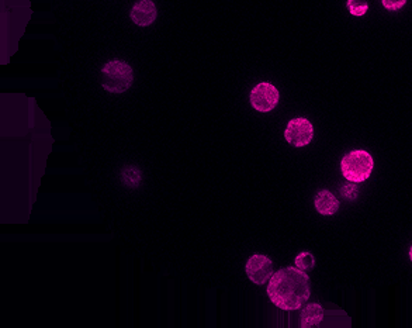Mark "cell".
Returning <instances> with one entry per match:
<instances>
[{
	"instance_id": "cell-4",
	"label": "cell",
	"mask_w": 412,
	"mask_h": 328,
	"mask_svg": "<svg viewBox=\"0 0 412 328\" xmlns=\"http://www.w3.org/2000/svg\"><path fill=\"white\" fill-rule=\"evenodd\" d=\"M279 103V91L276 86L268 82L256 85L251 92V105L260 113L272 111Z\"/></svg>"
},
{
	"instance_id": "cell-10",
	"label": "cell",
	"mask_w": 412,
	"mask_h": 328,
	"mask_svg": "<svg viewBox=\"0 0 412 328\" xmlns=\"http://www.w3.org/2000/svg\"><path fill=\"white\" fill-rule=\"evenodd\" d=\"M123 184L130 188H137L141 184V171L137 166H126L122 171Z\"/></svg>"
},
{
	"instance_id": "cell-2",
	"label": "cell",
	"mask_w": 412,
	"mask_h": 328,
	"mask_svg": "<svg viewBox=\"0 0 412 328\" xmlns=\"http://www.w3.org/2000/svg\"><path fill=\"white\" fill-rule=\"evenodd\" d=\"M134 82L133 68L120 59H113L102 68V86L110 94H124Z\"/></svg>"
},
{
	"instance_id": "cell-3",
	"label": "cell",
	"mask_w": 412,
	"mask_h": 328,
	"mask_svg": "<svg viewBox=\"0 0 412 328\" xmlns=\"http://www.w3.org/2000/svg\"><path fill=\"white\" fill-rule=\"evenodd\" d=\"M374 161L365 150H353L342 158L341 171L343 177L350 184H360L367 181L373 172Z\"/></svg>"
},
{
	"instance_id": "cell-6",
	"label": "cell",
	"mask_w": 412,
	"mask_h": 328,
	"mask_svg": "<svg viewBox=\"0 0 412 328\" xmlns=\"http://www.w3.org/2000/svg\"><path fill=\"white\" fill-rule=\"evenodd\" d=\"M245 272L255 285H264L273 276V262L266 255H252L245 265Z\"/></svg>"
},
{
	"instance_id": "cell-8",
	"label": "cell",
	"mask_w": 412,
	"mask_h": 328,
	"mask_svg": "<svg viewBox=\"0 0 412 328\" xmlns=\"http://www.w3.org/2000/svg\"><path fill=\"white\" fill-rule=\"evenodd\" d=\"M314 204L317 212L322 216H334L339 208L338 199L330 190H319L314 199Z\"/></svg>"
},
{
	"instance_id": "cell-5",
	"label": "cell",
	"mask_w": 412,
	"mask_h": 328,
	"mask_svg": "<svg viewBox=\"0 0 412 328\" xmlns=\"http://www.w3.org/2000/svg\"><path fill=\"white\" fill-rule=\"evenodd\" d=\"M314 137V127L310 120L303 117L299 118H293V120L288 122L286 131H284V138L288 144L293 146H306L311 142Z\"/></svg>"
},
{
	"instance_id": "cell-14",
	"label": "cell",
	"mask_w": 412,
	"mask_h": 328,
	"mask_svg": "<svg viewBox=\"0 0 412 328\" xmlns=\"http://www.w3.org/2000/svg\"><path fill=\"white\" fill-rule=\"evenodd\" d=\"M409 259H411V262H412V247H411V250H409Z\"/></svg>"
},
{
	"instance_id": "cell-13",
	"label": "cell",
	"mask_w": 412,
	"mask_h": 328,
	"mask_svg": "<svg viewBox=\"0 0 412 328\" xmlns=\"http://www.w3.org/2000/svg\"><path fill=\"white\" fill-rule=\"evenodd\" d=\"M381 3L387 10L396 12V10H400L401 8L405 6L407 0H381Z\"/></svg>"
},
{
	"instance_id": "cell-11",
	"label": "cell",
	"mask_w": 412,
	"mask_h": 328,
	"mask_svg": "<svg viewBox=\"0 0 412 328\" xmlns=\"http://www.w3.org/2000/svg\"><path fill=\"white\" fill-rule=\"evenodd\" d=\"M296 266L300 267L301 271H306V272L311 271L312 267L315 266V258H314V255L311 252H307V251L299 254L296 256Z\"/></svg>"
},
{
	"instance_id": "cell-1",
	"label": "cell",
	"mask_w": 412,
	"mask_h": 328,
	"mask_svg": "<svg viewBox=\"0 0 412 328\" xmlns=\"http://www.w3.org/2000/svg\"><path fill=\"white\" fill-rule=\"evenodd\" d=\"M310 276L297 266L282 267L273 274L268 286L271 302L286 311L301 309L310 299Z\"/></svg>"
},
{
	"instance_id": "cell-12",
	"label": "cell",
	"mask_w": 412,
	"mask_h": 328,
	"mask_svg": "<svg viewBox=\"0 0 412 328\" xmlns=\"http://www.w3.org/2000/svg\"><path fill=\"white\" fill-rule=\"evenodd\" d=\"M350 14L353 16H363L366 14L367 9H369V5H367V0H347L346 3Z\"/></svg>"
},
{
	"instance_id": "cell-7",
	"label": "cell",
	"mask_w": 412,
	"mask_h": 328,
	"mask_svg": "<svg viewBox=\"0 0 412 328\" xmlns=\"http://www.w3.org/2000/svg\"><path fill=\"white\" fill-rule=\"evenodd\" d=\"M131 20L139 25L146 27L151 25L157 20V6L152 0H138L131 9Z\"/></svg>"
},
{
	"instance_id": "cell-9",
	"label": "cell",
	"mask_w": 412,
	"mask_h": 328,
	"mask_svg": "<svg viewBox=\"0 0 412 328\" xmlns=\"http://www.w3.org/2000/svg\"><path fill=\"white\" fill-rule=\"evenodd\" d=\"M323 320V309L318 303H310L301 310V317H300V327L303 328H310V327H317L322 322Z\"/></svg>"
}]
</instances>
